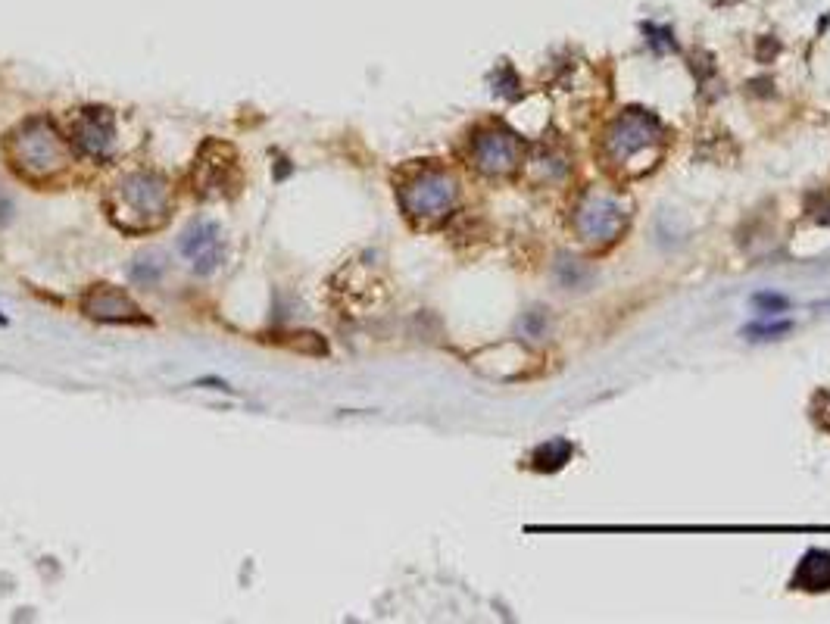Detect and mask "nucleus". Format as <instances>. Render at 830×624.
Returning a JSON list of instances; mask_svg holds the SVG:
<instances>
[{
	"label": "nucleus",
	"instance_id": "1a4fd4ad",
	"mask_svg": "<svg viewBox=\"0 0 830 624\" xmlns=\"http://www.w3.org/2000/svg\"><path fill=\"white\" fill-rule=\"evenodd\" d=\"M799 578L806 581L809 590H827L830 587V553H809L799 565Z\"/></svg>",
	"mask_w": 830,
	"mask_h": 624
},
{
	"label": "nucleus",
	"instance_id": "7ed1b4c3",
	"mask_svg": "<svg viewBox=\"0 0 830 624\" xmlns=\"http://www.w3.org/2000/svg\"><path fill=\"white\" fill-rule=\"evenodd\" d=\"M456 200V185L450 181V175L444 172H422L412 185L403 191V206L412 216L422 219H434L444 216Z\"/></svg>",
	"mask_w": 830,
	"mask_h": 624
},
{
	"label": "nucleus",
	"instance_id": "9d476101",
	"mask_svg": "<svg viewBox=\"0 0 830 624\" xmlns=\"http://www.w3.org/2000/svg\"><path fill=\"white\" fill-rule=\"evenodd\" d=\"M787 331H793V322H756L743 331V337H749V341H777Z\"/></svg>",
	"mask_w": 830,
	"mask_h": 624
},
{
	"label": "nucleus",
	"instance_id": "0eeeda50",
	"mask_svg": "<svg viewBox=\"0 0 830 624\" xmlns=\"http://www.w3.org/2000/svg\"><path fill=\"white\" fill-rule=\"evenodd\" d=\"M82 309L97 322H138V306L110 284H97L82 300Z\"/></svg>",
	"mask_w": 830,
	"mask_h": 624
},
{
	"label": "nucleus",
	"instance_id": "f257e3e1",
	"mask_svg": "<svg viewBox=\"0 0 830 624\" xmlns=\"http://www.w3.org/2000/svg\"><path fill=\"white\" fill-rule=\"evenodd\" d=\"M169 188L160 175L135 172L113 191V219L128 231H150L166 222Z\"/></svg>",
	"mask_w": 830,
	"mask_h": 624
},
{
	"label": "nucleus",
	"instance_id": "6e6552de",
	"mask_svg": "<svg viewBox=\"0 0 830 624\" xmlns=\"http://www.w3.org/2000/svg\"><path fill=\"white\" fill-rule=\"evenodd\" d=\"M475 160H478V169H484V172H509L518 160V147L509 135L490 132V135L478 138Z\"/></svg>",
	"mask_w": 830,
	"mask_h": 624
},
{
	"label": "nucleus",
	"instance_id": "39448f33",
	"mask_svg": "<svg viewBox=\"0 0 830 624\" xmlns=\"http://www.w3.org/2000/svg\"><path fill=\"white\" fill-rule=\"evenodd\" d=\"M113 116L107 110H85L72 125V144L88 156H107L113 150Z\"/></svg>",
	"mask_w": 830,
	"mask_h": 624
},
{
	"label": "nucleus",
	"instance_id": "423d86ee",
	"mask_svg": "<svg viewBox=\"0 0 830 624\" xmlns=\"http://www.w3.org/2000/svg\"><path fill=\"white\" fill-rule=\"evenodd\" d=\"M181 253L188 256V263L194 266V272H213L219 266V256H222V238H219V228L213 222H197L185 231V238H181Z\"/></svg>",
	"mask_w": 830,
	"mask_h": 624
},
{
	"label": "nucleus",
	"instance_id": "20e7f679",
	"mask_svg": "<svg viewBox=\"0 0 830 624\" xmlns=\"http://www.w3.org/2000/svg\"><path fill=\"white\" fill-rule=\"evenodd\" d=\"M625 222H628V213L621 210L615 197H606V194H590L578 210V228L590 234V241L615 238L625 228Z\"/></svg>",
	"mask_w": 830,
	"mask_h": 624
},
{
	"label": "nucleus",
	"instance_id": "9b49d317",
	"mask_svg": "<svg viewBox=\"0 0 830 624\" xmlns=\"http://www.w3.org/2000/svg\"><path fill=\"white\" fill-rule=\"evenodd\" d=\"M752 306H759L762 312H781V309L790 306V300H787L784 294H768V291H762V294L752 297Z\"/></svg>",
	"mask_w": 830,
	"mask_h": 624
},
{
	"label": "nucleus",
	"instance_id": "f03ea898",
	"mask_svg": "<svg viewBox=\"0 0 830 624\" xmlns=\"http://www.w3.org/2000/svg\"><path fill=\"white\" fill-rule=\"evenodd\" d=\"M10 156L22 175L29 178H54L69 163V144L47 119L25 122L10 141Z\"/></svg>",
	"mask_w": 830,
	"mask_h": 624
}]
</instances>
